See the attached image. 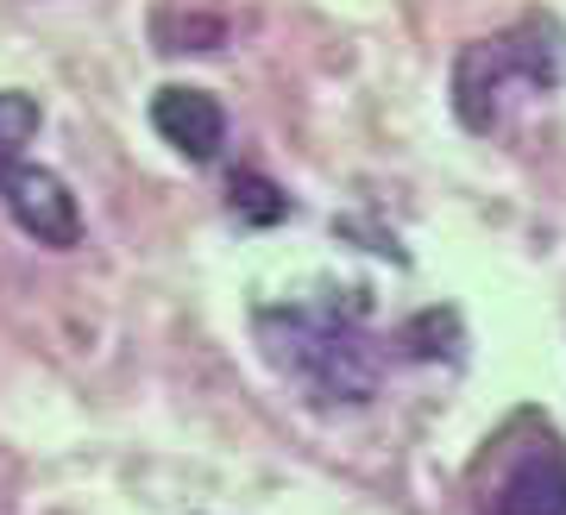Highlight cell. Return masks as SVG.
<instances>
[{"label": "cell", "instance_id": "7a4b0ae2", "mask_svg": "<svg viewBox=\"0 0 566 515\" xmlns=\"http://www.w3.org/2000/svg\"><path fill=\"white\" fill-rule=\"evenodd\" d=\"M560 76H566V39L547 20H523L516 32H497V39H479L460 51V63H453V114L472 133H491L504 119V95L516 82L554 88Z\"/></svg>", "mask_w": 566, "mask_h": 515}, {"label": "cell", "instance_id": "5b68a950", "mask_svg": "<svg viewBox=\"0 0 566 515\" xmlns=\"http://www.w3.org/2000/svg\"><path fill=\"white\" fill-rule=\"evenodd\" d=\"M151 126H158V139L170 145V151H182V158H196V164L214 158L221 139H227V114L208 88H158Z\"/></svg>", "mask_w": 566, "mask_h": 515}, {"label": "cell", "instance_id": "8992f818", "mask_svg": "<svg viewBox=\"0 0 566 515\" xmlns=\"http://www.w3.org/2000/svg\"><path fill=\"white\" fill-rule=\"evenodd\" d=\"M39 101L20 95V88H0V182H7V170H20L25 145L39 139Z\"/></svg>", "mask_w": 566, "mask_h": 515}, {"label": "cell", "instance_id": "6da1fadb", "mask_svg": "<svg viewBox=\"0 0 566 515\" xmlns=\"http://www.w3.org/2000/svg\"><path fill=\"white\" fill-rule=\"evenodd\" d=\"M259 346L308 402L322 409H359L385 383V358L359 320H340L334 308H264Z\"/></svg>", "mask_w": 566, "mask_h": 515}, {"label": "cell", "instance_id": "52a82bcc", "mask_svg": "<svg viewBox=\"0 0 566 515\" xmlns=\"http://www.w3.org/2000/svg\"><path fill=\"white\" fill-rule=\"evenodd\" d=\"M233 208L245 220H283L290 214V196H277L264 177H233Z\"/></svg>", "mask_w": 566, "mask_h": 515}, {"label": "cell", "instance_id": "3957f363", "mask_svg": "<svg viewBox=\"0 0 566 515\" xmlns=\"http://www.w3.org/2000/svg\"><path fill=\"white\" fill-rule=\"evenodd\" d=\"M0 201H7V214L20 227L25 239H39L51 252H70L82 239V208L70 196V182L57 170H44V164H20V170H7L0 182Z\"/></svg>", "mask_w": 566, "mask_h": 515}, {"label": "cell", "instance_id": "277c9868", "mask_svg": "<svg viewBox=\"0 0 566 515\" xmlns=\"http://www.w3.org/2000/svg\"><path fill=\"white\" fill-rule=\"evenodd\" d=\"M491 515H566V446L554 434H535L510 453L504 477L485 496Z\"/></svg>", "mask_w": 566, "mask_h": 515}]
</instances>
